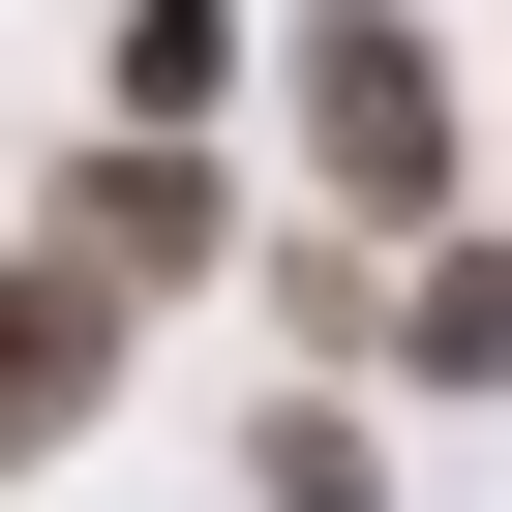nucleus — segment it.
<instances>
[{
    "mask_svg": "<svg viewBox=\"0 0 512 512\" xmlns=\"http://www.w3.org/2000/svg\"><path fill=\"white\" fill-rule=\"evenodd\" d=\"M302 181H332V211H452V61H422V0H302Z\"/></svg>",
    "mask_w": 512,
    "mask_h": 512,
    "instance_id": "nucleus-1",
    "label": "nucleus"
},
{
    "mask_svg": "<svg viewBox=\"0 0 512 512\" xmlns=\"http://www.w3.org/2000/svg\"><path fill=\"white\" fill-rule=\"evenodd\" d=\"M91 392H121V272H91V241H0V482H31Z\"/></svg>",
    "mask_w": 512,
    "mask_h": 512,
    "instance_id": "nucleus-2",
    "label": "nucleus"
},
{
    "mask_svg": "<svg viewBox=\"0 0 512 512\" xmlns=\"http://www.w3.org/2000/svg\"><path fill=\"white\" fill-rule=\"evenodd\" d=\"M61 241H91V272H121V302H151V272H211V151H181V121H121Z\"/></svg>",
    "mask_w": 512,
    "mask_h": 512,
    "instance_id": "nucleus-3",
    "label": "nucleus"
},
{
    "mask_svg": "<svg viewBox=\"0 0 512 512\" xmlns=\"http://www.w3.org/2000/svg\"><path fill=\"white\" fill-rule=\"evenodd\" d=\"M392 362H422V392H512V241H452V272L392 302Z\"/></svg>",
    "mask_w": 512,
    "mask_h": 512,
    "instance_id": "nucleus-4",
    "label": "nucleus"
},
{
    "mask_svg": "<svg viewBox=\"0 0 512 512\" xmlns=\"http://www.w3.org/2000/svg\"><path fill=\"white\" fill-rule=\"evenodd\" d=\"M211 61H241V0H121V121H211Z\"/></svg>",
    "mask_w": 512,
    "mask_h": 512,
    "instance_id": "nucleus-5",
    "label": "nucleus"
}]
</instances>
